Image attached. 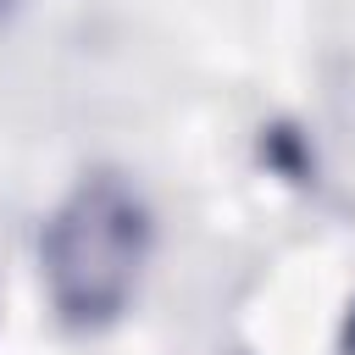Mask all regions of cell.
Here are the masks:
<instances>
[{"label":"cell","mask_w":355,"mask_h":355,"mask_svg":"<svg viewBox=\"0 0 355 355\" xmlns=\"http://www.w3.org/2000/svg\"><path fill=\"white\" fill-rule=\"evenodd\" d=\"M150 205L122 172H89L39 233V277L67 327L116 322L150 261Z\"/></svg>","instance_id":"1"}]
</instances>
